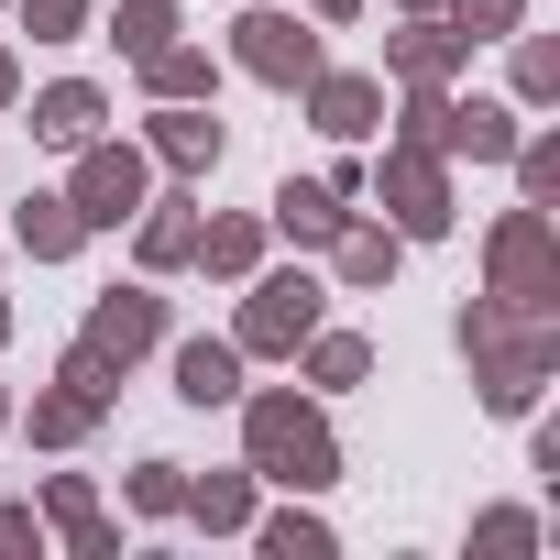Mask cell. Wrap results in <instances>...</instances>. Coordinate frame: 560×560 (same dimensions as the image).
I'll list each match as a JSON object with an SVG mask.
<instances>
[{
  "instance_id": "cell-18",
  "label": "cell",
  "mask_w": 560,
  "mask_h": 560,
  "mask_svg": "<svg viewBox=\"0 0 560 560\" xmlns=\"http://www.w3.org/2000/svg\"><path fill=\"white\" fill-rule=\"evenodd\" d=\"M0 242H12L23 264H78V253H89V220L67 209V187H34V198L12 209V231H0Z\"/></svg>"
},
{
  "instance_id": "cell-21",
  "label": "cell",
  "mask_w": 560,
  "mask_h": 560,
  "mask_svg": "<svg viewBox=\"0 0 560 560\" xmlns=\"http://www.w3.org/2000/svg\"><path fill=\"white\" fill-rule=\"evenodd\" d=\"M89 132H110V89H100V78H56V89H34V143L78 154Z\"/></svg>"
},
{
  "instance_id": "cell-19",
  "label": "cell",
  "mask_w": 560,
  "mask_h": 560,
  "mask_svg": "<svg viewBox=\"0 0 560 560\" xmlns=\"http://www.w3.org/2000/svg\"><path fill=\"white\" fill-rule=\"evenodd\" d=\"M287 363H298V385H308V396H352V385H374V341H363V330H341V319H319Z\"/></svg>"
},
{
  "instance_id": "cell-3",
  "label": "cell",
  "mask_w": 560,
  "mask_h": 560,
  "mask_svg": "<svg viewBox=\"0 0 560 560\" xmlns=\"http://www.w3.org/2000/svg\"><path fill=\"white\" fill-rule=\"evenodd\" d=\"M363 209L407 242H451L462 231V176L429 143H385V154H363Z\"/></svg>"
},
{
  "instance_id": "cell-15",
  "label": "cell",
  "mask_w": 560,
  "mask_h": 560,
  "mask_svg": "<svg viewBox=\"0 0 560 560\" xmlns=\"http://www.w3.org/2000/svg\"><path fill=\"white\" fill-rule=\"evenodd\" d=\"M341 220H352V198H341L330 176H287V187L264 198V231H275V242H298V253H330Z\"/></svg>"
},
{
  "instance_id": "cell-43",
  "label": "cell",
  "mask_w": 560,
  "mask_h": 560,
  "mask_svg": "<svg viewBox=\"0 0 560 560\" xmlns=\"http://www.w3.org/2000/svg\"><path fill=\"white\" fill-rule=\"evenodd\" d=\"M0 12H12V0H0Z\"/></svg>"
},
{
  "instance_id": "cell-35",
  "label": "cell",
  "mask_w": 560,
  "mask_h": 560,
  "mask_svg": "<svg viewBox=\"0 0 560 560\" xmlns=\"http://www.w3.org/2000/svg\"><path fill=\"white\" fill-rule=\"evenodd\" d=\"M527 472L560 483V418H538V407H527Z\"/></svg>"
},
{
  "instance_id": "cell-42",
  "label": "cell",
  "mask_w": 560,
  "mask_h": 560,
  "mask_svg": "<svg viewBox=\"0 0 560 560\" xmlns=\"http://www.w3.org/2000/svg\"><path fill=\"white\" fill-rule=\"evenodd\" d=\"M0 176H12V154H0Z\"/></svg>"
},
{
  "instance_id": "cell-5",
  "label": "cell",
  "mask_w": 560,
  "mask_h": 560,
  "mask_svg": "<svg viewBox=\"0 0 560 560\" xmlns=\"http://www.w3.org/2000/svg\"><path fill=\"white\" fill-rule=\"evenodd\" d=\"M483 298H505L516 319H560V220L538 198L494 209V231H483Z\"/></svg>"
},
{
  "instance_id": "cell-2",
  "label": "cell",
  "mask_w": 560,
  "mask_h": 560,
  "mask_svg": "<svg viewBox=\"0 0 560 560\" xmlns=\"http://www.w3.org/2000/svg\"><path fill=\"white\" fill-rule=\"evenodd\" d=\"M451 341H462V363H472L483 418H527V407L560 385V319H516L505 298H462Z\"/></svg>"
},
{
  "instance_id": "cell-30",
  "label": "cell",
  "mask_w": 560,
  "mask_h": 560,
  "mask_svg": "<svg viewBox=\"0 0 560 560\" xmlns=\"http://www.w3.org/2000/svg\"><path fill=\"white\" fill-rule=\"evenodd\" d=\"M12 23H23L34 45H89V34H100V0H12Z\"/></svg>"
},
{
  "instance_id": "cell-17",
  "label": "cell",
  "mask_w": 560,
  "mask_h": 560,
  "mask_svg": "<svg viewBox=\"0 0 560 560\" xmlns=\"http://www.w3.org/2000/svg\"><path fill=\"white\" fill-rule=\"evenodd\" d=\"M264 560H341V527L319 516V494H287V505H253V527H242Z\"/></svg>"
},
{
  "instance_id": "cell-11",
  "label": "cell",
  "mask_w": 560,
  "mask_h": 560,
  "mask_svg": "<svg viewBox=\"0 0 560 560\" xmlns=\"http://www.w3.org/2000/svg\"><path fill=\"white\" fill-rule=\"evenodd\" d=\"M298 110H308L319 143H374L385 132V67H319L298 89Z\"/></svg>"
},
{
  "instance_id": "cell-37",
  "label": "cell",
  "mask_w": 560,
  "mask_h": 560,
  "mask_svg": "<svg viewBox=\"0 0 560 560\" xmlns=\"http://www.w3.org/2000/svg\"><path fill=\"white\" fill-rule=\"evenodd\" d=\"M298 12H308L319 34H341V23H363V0H298Z\"/></svg>"
},
{
  "instance_id": "cell-23",
  "label": "cell",
  "mask_w": 560,
  "mask_h": 560,
  "mask_svg": "<svg viewBox=\"0 0 560 560\" xmlns=\"http://www.w3.org/2000/svg\"><path fill=\"white\" fill-rule=\"evenodd\" d=\"M253 505H264V483H253V462H231V472H187V527L198 538H242L253 527Z\"/></svg>"
},
{
  "instance_id": "cell-24",
  "label": "cell",
  "mask_w": 560,
  "mask_h": 560,
  "mask_svg": "<svg viewBox=\"0 0 560 560\" xmlns=\"http://www.w3.org/2000/svg\"><path fill=\"white\" fill-rule=\"evenodd\" d=\"M505 100L538 121V110H560V34H505Z\"/></svg>"
},
{
  "instance_id": "cell-20",
  "label": "cell",
  "mask_w": 560,
  "mask_h": 560,
  "mask_svg": "<svg viewBox=\"0 0 560 560\" xmlns=\"http://www.w3.org/2000/svg\"><path fill=\"white\" fill-rule=\"evenodd\" d=\"M165 374H176V407H198V418L242 396V352H231V341H209V330L165 341Z\"/></svg>"
},
{
  "instance_id": "cell-14",
  "label": "cell",
  "mask_w": 560,
  "mask_h": 560,
  "mask_svg": "<svg viewBox=\"0 0 560 560\" xmlns=\"http://www.w3.org/2000/svg\"><path fill=\"white\" fill-rule=\"evenodd\" d=\"M396 275H407V231H385L374 209H352L341 242H330V287H341V298H385Z\"/></svg>"
},
{
  "instance_id": "cell-44",
  "label": "cell",
  "mask_w": 560,
  "mask_h": 560,
  "mask_svg": "<svg viewBox=\"0 0 560 560\" xmlns=\"http://www.w3.org/2000/svg\"><path fill=\"white\" fill-rule=\"evenodd\" d=\"M0 253H12V242H0Z\"/></svg>"
},
{
  "instance_id": "cell-41",
  "label": "cell",
  "mask_w": 560,
  "mask_h": 560,
  "mask_svg": "<svg viewBox=\"0 0 560 560\" xmlns=\"http://www.w3.org/2000/svg\"><path fill=\"white\" fill-rule=\"evenodd\" d=\"M0 341H12V298H0Z\"/></svg>"
},
{
  "instance_id": "cell-10",
  "label": "cell",
  "mask_w": 560,
  "mask_h": 560,
  "mask_svg": "<svg viewBox=\"0 0 560 560\" xmlns=\"http://www.w3.org/2000/svg\"><path fill=\"white\" fill-rule=\"evenodd\" d=\"M462 67H472V45H462L451 12H396V34H385V89H462Z\"/></svg>"
},
{
  "instance_id": "cell-40",
  "label": "cell",
  "mask_w": 560,
  "mask_h": 560,
  "mask_svg": "<svg viewBox=\"0 0 560 560\" xmlns=\"http://www.w3.org/2000/svg\"><path fill=\"white\" fill-rule=\"evenodd\" d=\"M0 440H12V385H0Z\"/></svg>"
},
{
  "instance_id": "cell-39",
  "label": "cell",
  "mask_w": 560,
  "mask_h": 560,
  "mask_svg": "<svg viewBox=\"0 0 560 560\" xmlns=\"http://www.w3.org/2000/svg\"><path fill=\"white\" fill-rule=\"evenodd\" d=\"M396 12H451V0H396Z\"/></svg>"
},
{
  "instance_id": "cell-28",
  "label": "cell",
  "mask_w": 560,
  "mask_h": 560,
  "mask_svg": "<svg viewBox=\"0 0 560 560\" xmlns=\"http://www.w3.org/2000/svg\"><path fill=\"white\" fill-rule=\"evenodd\" d=\"M56 385H67V396H89V407H100V418H110V407H121V385H132V374H121V363H110V352H100V341H67V352H56Z\"/></svg>"
},
{
  "instance_id": "cell-7",
  "label": "cell",
  "mask_w": 560,
  "mask_h": 560,
  "mask_svg": "<svg viewBox=\"0 0 560 560\" xmlns=\"http://www.w3.org/2000/svg\"><path fill=\"white\" fill-rule=\"evenodd\" d=\"M143 198H154V154H143L132 132H89V143L67 154V209L89 220V242H100V231H132Z\"/></svg>"
},
{
  "instance_id": "cell-31",
  "label": "cell",
  "mask_w": 560,
  "mask_h": 560,
  "mask_svg": "<svg viewBox=\"0 0 560 560\" xmlns=\"http://www.w3.org/2000/svg\"><path fill=\"white\" fill-rule=\"evenodd\" d=\"M516 198H538V209H560V132H516Z\"/></svg>"
},
{
  "instance_id": "cell-6",
  "label": "cell",
  "mask_w": 560,
  "mask_h": 560,
  "mask_svg": "<svg viewBox=\"0 0 560 560\" xmlns=\"http://www.w3.org/2000/svg\"><path fill=\"white\" fill-rule=\"evenodd\" d=\"M231 67L253 78V89H308L319 67H330V45H319V23L308 12H287V0H242L231 12Z\"/></svg>"
},
{
  "instance_id": "cell-36",
  "label": "cell",
  "mask_w": 560,
  "mask_h": 560,
  "mask_svg": "<svg viewBox=\"0 0 560 560\" xmlns=\"http://www.w3.org/2000/svg\"><path fill=\"white\" fill-rule=\"evenodd\" d=\"M0 549H45V516L12 494V505H0Z\"/></svg>"
},
{
  "instance_id": "cell-25",
  "label": "cell",
  "mask_w": 560,
  "mask_h": 560,
  "mask_svg": "<svg viewBox=\"0 0 560 560\" xmlns=\"http://www.w3.org/2000/svg\"><path fill=\"white\" fill-rule=\"evenodd\" d=\"M132 78H143V100H220V56H209V45H187V34H176V45H154Z\"/></svg>"
},
{
  "instance_id": "cell-8",
  "label": "cell",
  "mask_w": 560,
  "mask_h": 560,
  "mask_svg": "<svg viewBox=\"0 0 560 560\" xmlns=\"http://www.w3.org/2000/svg\"><path fill=\"white\" fill-rule=\"evenodd\" d=\"M78 341H100V352L132 374V363H154V352L176 341V308H165V287H154V275H132V287H100V298H89Z\"/></svg>"
},
{
  "instance_id": "cell-12",
  "label": "cell",
  "mask_w": 560,
  "mask_h": 560,
  "mask_svg": "<svg viewBox=\"0 0 560 560\" xmlns=\"http://www.w3.org/2000/svg\"><path fill=\"white\" fill-rule=\"evenodd\" d=\"M187 253H198V176H176V187H154L143 209H132V264L154 275H187Z\"/></svg>"
},
{
  "instance_id": "cell-13",
  "label": "cell",
  "mask_w": 560,
  "mask_h": 560,
  "mask_svg": "<svg viewBox=\"0 0 560 560\" xmlns=\"http://www.w3.org/2000/svg\"><path fill=\"white\" fill-rule=\"evenodd\" d=\"M516 132H527L516 100H483V89H451V100H440V154H451V165H505Z\"/></svg>"
},
{
  "instance_id": "cell-27",
  "label": "cell",
  "mask_w": 560,
  "mask_h": 560,
  "mask_svg": "<svg viewBox=\"0 0 560 560\" xmlns=\"http://www.w3.org/2000/svg\"><path fill=\"white\" fill-rule=\"evenodd\" d=\"M100 34L121 45V67H143L154 45H176V34H187V12H176V0H121V12H110Z\"/></svg>"
},
{
  "instance_id": "cell-38",
  "label": "cell",
  "mask_w": 560,
  "mask_h": 560,
  "mask_svg": "<svg viewBox=\"0 0 560 560\" xmlns=\"http://www.w3.org/2000/svg\"><path fill=\"white\" fill-rule=\"evenodd\" d=\"M0 110H23V56L0 45Z\"/></svg>"
},
{
  "instance_id": "cell-16",
  "label": "cell",
  "mask_w": 560,
  "mask_h": 560,
  "mask_svg": "<svg viewBox=\"0 0 560 560\" xmlns=\"http://www.w3.org/2000/svg\"><path fill=\"white\" fill-rule=\"evenodd\" d=\"M264 253H275L264 209H198V253H187V275H209V287H242Z\"/></svg>"
},
{
  "instance_id": "cell-32",
  "label": "cell",
  "mask_w": 560,
  "mask_h": 560,
  "mask_svg": "<svg viewBox=\"0 0 560 560\" xmlns=\"http://www.w3.org/2000/svg\"><path fill=\"white\" fill-rule=\"evenodd\" d=\"M56 538H67V560H121V549H132V527H121L110 505H89V516H67Z\"/></svg>"
},
{
  "instance_id": "cell-26",
  "label": "cell",
  "mask_w": 560,
  "mask_h": 560,
  "mask_svg": "<svg viewBox=\"0 0 560 560\" xmlns=\"http://www.w3.org/2000/svg\"><path fill=\"white\" fill-rule=\"evenodd\" d=\"M472 560H538L549 549V516L538 505H472V538H462Z\"/></svg>"
},
{
  "instance_id": "cell-9",
  "label": "cell",
  "mask_w": 560,
  "mask_h": 560,
  "mask_svg": "<svg viewBox=\"0 0 560 560\" xmlns=\"http://www.w3.org/2000/svg\"><path fill=\"white\" fill-rule=\"evenodd\" d=\"M165 176H220V154H231V121H220V100H143V132H132Z\"/></svg>"
},
{
  "instance_id": "cell-34",
  "label": "cell",
  "mask_w": 560,
  "mask_h": 560,
  "mask_svg": "<svg viewBox=\"0 0 560 560\" xmlns=\"http://www.w3.org/2000/svg\"><path fill=\"white\" fill-rule=\"evenodd\" d=\"M89 505H100L89 472H45V527H67V516H89Z\"/></svg>"
},
{
  "instance_id": "cell-4",
  "label": "cell",
  "mask_w": 560,
  "mask_h": 560,
  "mask_svg": "<svg viewBox=\"0 0 560 560\" xmlns=\"http://www.w3.org/2000/svg\"><path fill=\"white\" fill-rule=\"evenodd\" d=\"M231 298H242V308H231V352H242V363H287V352L330 319V275H308V264H253Z\"/></svg>"
},
{
  "instance_id": "cell-22",
  "label": "cell",
  "mask_w": 560,
  "mask_h": 560,
  "mask_svg": "<svg viewBox=\"0 0 560 560\" xmlns=\"http://www.w3.org/2000/svg\"><path fill=\"white\" fill-rule=\"evenodd\" d=\"M12 429H23L34 451H89V440H100V407H89V396H67V385L45 374L34 396H12Z\"/></svg>"
},
{
  "instance_id": "cell-33",
  "label": "cell",
  "mask_w": 560,
  "mask_h": 560,
  "mask_svg": "<svg viewBox=\"0 0 560 560\" xmlns=\"http://www.w3.org/2000/svg\"><path fill=\"white\" fill-rule=\"evenodd\" d=\"M451 23H462V45H505L527 23V0H451Z\"/></svg>"
},
{
  "instance_id": "cell-29",
  "label": "cell",
  "mask_w": 560,
  "mask_h": 560,
  "mask_svg": "<svg viewBox=\"0 0 560 560\" xmlns=\"http://www.w3.org/2000/svg\"><path fill=\"white\" fill-rule=\"evenodd\" d=\"M121 505H132L143 527H165V516L187 505V462H165V451H154V462H132V472H121Z\"/></svg>"
},
{
  "instance_id": "cell-1",
  "label": "cell",
  "mask_w": 560,
  "mask_h": 560,
  "mask_svg": "<svg viewBox=\"0 0 560 560\" xmlns=\"http://www.w3.org/2000/svg\"><path fill=\"white\" fill-rule=\"evenodd\" d=\"M231 418H242V462H253L264 494H330L341 483L330 396H308V385H242Z\"/></svg>"
}]
</instances>
